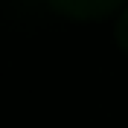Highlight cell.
<instances>
[{"label": "cell", "instance_id": "cell-1", "mask_svg": "<svg viewBox=\"0 0 128 128\" xmlns=\"http://www.w3.org/2000/svg\"><path fill=\"white\" fill-rule=\"evenodd\" d=\"M125 0H50V6L73 20H99L122 6Z\"/></svg>", "mask_w": 128, "mask_h": 128}, {"label": "cell", "instance_id": "cell-2", "mask_svg": "<svg viewBox=\"0 0 128 128\" xmlns=\"http://www.w3.org/2000/svg\"><path fill=\"white\" fill-rule=\"evenodd\" d=\"M116 41H120V47L128 52V9L120 15V24H116Z\"/></svg>", "mask_w": 128, "mask_h": 128}]
</instances>
